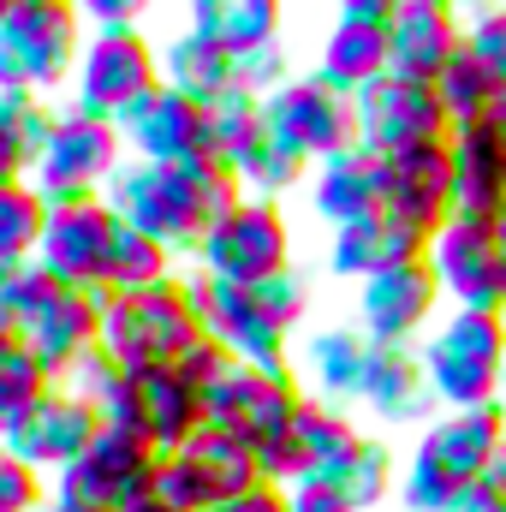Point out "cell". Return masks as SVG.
<instances>
[{
  "instance_id": "cell-1",
  "label": "cell",
  "mask_w": 506,
  "mask_h": 512,
  "mask_svg": "<svg viewBox=\"0 0 506 512\" xmlns=\"http://www.w3.org/2000/svg\"><path fill=\"white\" fill-rule=\"evenodd\" d=\"M102 203L114 209V221L137 227L143 239H155L173 256H197L215 221H227L245 203V185L233 167L221 161H179V167H155V161H126L114 173V185L102 191Z\"/></svg>"
},
{
  "instance_id": "cell-2",
  "label": "cell",
  "mask_w": 506,
  "mask_h": 512,
  "mask_svg": "<svg viewBox=\"0 0 506 512\" xmlns=\"http://www.w3.org/2000/svg\"><path fill=\"white\" fill-rule=\"evenodd\" d=\"M191 310L203 322V334L239 358V364H292V334L310 316V286L298 268L262 280V286H227L215 274H185Z\"/></svg>"
},
{
  "instance_id": "cell-3",
  "label": "cell",
  "mask_w": 506,
  "mask_h": 512,
  "mask_svg": "<svg viewBox=\"0 0 506 512\" xmlns=\"http://www.w3.org/2000/svg\"><path fill=\"white\" fill-rule=\"evenodd\" d=\"M506 453V405L483 411H435L399 471L405 512H465L489 465Z\"/></svg>"
},
{
  "instance_id": "cell-4",
  "label": "cell",
  "mask_w": 506,
  "mask_h": 512,
  "mask_svg": "<svg viewBox=\"0 0 506 512\" xmlns=\"http://www.w3.org/2000/svg\"><path fill=\"white\" fill-rule=\"evenodd\" d=\"M429 399L441 411H483L501 405L506 387V322L495 310H453L417 346Z\"/></svg>"
},
{
  "instance_id": "cell-5",
  "label": "cell",
  "mask_w": 506,
  "mask_h": 512,
  "mask_svg": "<svg viewBox=\"0 0 506 512\" xmlns=\"http://www.w3.org/2000/svg\"><path fill=\"white\" fill-rule=\"evenodd\" d=\"M197 340H203V322L191 310L185 274H173L149 292L102 298V352L120 370H173Z\"/></svg>"
},
{
  "instance_id": "cell-6",
  "label": "cell",
  "mask_w": 506,
  "mask_h": 512,
  "mask_svg": "<svg viewBox=\"0 0 506 512\" xmlns=\"http://www.w3.org/2000/svg\"><path fill=\"white\" fill-rule=\"evenodd\" d=\"M84 18L72 0H12L0 18V96H48L72 84L78 48H84Z\"/></svg>"
},
{
  "instance_id": "cell-7",
  "label": "cell",
  "mask_w": 506,
  "mask_h": 512,
  "mask_svg": "<svg viewBox=\"0 0 506 512\" xmlns=\"http://www.w3.org/2000/svg\"><path fill=\"white\" fill-rule=\"evenodd\" d=\"M120 167H126L120 126L66 102V108H54V126H48V143L30 167V185L42 203H78V197H102Z\"/></svg>"
},
{
  "instance_id": "cell-8",
  "label": "cell",
  "mask_w": 506,
  "mask_h": 512,
  "mask_svg": "<svg viewBox=\"0 0 506 512\" xmlns=\"http://www.w3.org/2000/svg\"><path fill=\"white\" fill-rule=\"evenodd\" d=\"M304 387H298V370L292 364H227V376L203 393V429L251 447V453H268L280 441V429L292 423Z\"/></svg>"
},
{
  "instance_id": "cell-9",
  "label": "cell",
  "mask_w": 506,
  "mask_h": 512,
  "mask_svg": "<svg viewBox=\"0 0 506 512\" xmlns=\"http://www.w3.org/2000/svg\"><path fill=\"white\" fill-rule=\"evenodd\" d=\"M96 411H102V423L131 429L155 453H173L203 429V393L179 370H120L114 364L108 387L96 393Z\"/></svg>"
},
{
  "instance_id": "cell-10",
  "label": "cell",
  "mask_w": 506,
  "mask_h": 512,
  "mask_svg": "<svg viewBox=\"0 0 506 512\" xmlns=\"http://www.w3.org/2000/svg\"><path fill=\"white\" fill-rule=\"evenodd\" d=\"M155 465H161V453L149 441L102 423L96 441L48 483V495H60V501H72L84 512H126L155 495Z\"/></svg>"
},
{
  "instance_id": "cell-11",
  "label": "cell",
  "mask_w": 506,
  "mask_h": 512,
  "mask_svg": "<svg viewBox=\"0 0 506 512\" xmlns=\"http://www.w3.org/2000/svg\"><path fill=\"white\" fill-rule=\"evenodd\" d=\"M286 268H292V221L268 197H245L197 245V274H215L227 286H262Z\"/></svg>"
},
{
  "instance_id": "cell-12",
  "label": "cell",
  "mask_w": 506,
  "mask_h": 512,
  "mask_svg": "<svg viewBox=\"0 0 506 512\" xmlns=\"http://www.w3.org/2000/svg\"><path fill=\"white\" fill-rule=\"evenodd\" d=\"M161 84V48L143 30H90L72 66V108L120 120Z\"/></svg>"
},
{
  "instance_id": "cell-13",
  "label": "cell",
  "mask_w": 506,
  "mask_h": 512,
  "mask_svg": "<svg viewBox=\"0 0 506 512\" xmlns=\"http://www.w3.org/2000/svg\"><path fill=\"white\" fill-rule=\"evenodd\" d=\"M262 126L280 149H292L304 167H316L358 143V108H352V96L328 90L316 72H292L274 96H262Z\"/></svg>"
},
{
  "instance_id": "cell-14",
  "label": "cell",
  "mask_w": 506,
  "mask_h": 512,
  "mask_svg": "<svg viewBox=\"0 0 506 512\" xmlns=\"http://www.w3.org/2000/svg\"><path fill=\"white\" fill-rule=\"evenodd\" d=\"M429 274L453 310H495L506 304V245L495 221L483 215H453L447 227L429 233Z\"/></svg>"
},
{
  "instance_id": "cell-15",
  "label": "cell",
  "mask_w": 506,
  "mask_h": 512,
  "mask_svg": "<svg viewBox=\"0 0 506 512\" xmlns=\"http://www.w3.org/2000/svg\"><path fill=\"white\" fill-rule=\"evenodd\" d=\"M251 483H262L256 453L227 441V435H215V429H197L185 447L161 453V465H155V495L179 512H209L215 501H227V495H239Z\"/></svg>"
},
{
  "instance_id": "cell-16",
  "label": "cell",
  "mask_w": 506,
  "mask_h": 512,
  "mask_svg": "<svg viewBox=\"0 0 506 512\" xmlns=\"http://www.w3.org/2000/svg\"><path fill=\"white\" fill-rule=\"evenodd\" d=\"M96 429H102V411H96L90 399H78L66 382H48L30 405H24V417L0 435V447L18 453L36 477L54 483V477L96 441Z\"/></svg>"
},
{
  "instance_id": "cell-17",
  "label": "cell",
  "mask_w": 506,
  "mask_h": 512,
  "mask_svg": "<svg viewBox=\"0 0 506 512\" xmlns=\"http://www.w3.org/2000/svg\"><path fill=\"white\" fill-rule=\"evenodd\" d=\"M358 441H364V429H358V417L346 405H328V399L304 393L298 411H292V423L280 429V441L268 453H256V465H262V477L274 489H298L316 471H328L334 459H346Z\"/></svg>"
},
{
  "instance_id": "cell-18",
  "label": "cell",
  "mask_w": 506,
  "mask_h": 512,
  "mask_svg": "<svg viewBox=\"0 0 506 512\" xmlns=\"http://www.w3.org/2000/svg\"><path fill=\"white\" fill-rule=\"evenodd\" d=\"M108 239H114V209L102 197H78V203H48L42 239H36V268L54 286L72 292H102V262H108Z\"/></svg>"
},
{
  "instance_id": "cell-19",
  "label": "cell",
  "mask_w": 506,
  "mask_h": 512,
  "mask_svg": "<svg viewBox=\"0 0 506 512\" xmlns=\"http://www.w3.org/2000/svg\"><path fill=\"white\" fill-rule=\"evenodd\" d=\"M441 304L447 298H441L429 262L387 268V274L358 286V334L370 346H423V334L435 328Z\"/></svg>"
},
{
  "instance_id": "cell-20",
  "label": "cell",
  "mask_w": 506,
  "mask_h": 512,
  "mask_svg": "<svg viewBox=\"0 0 506 512\" xmlns=\"http://www.w3.org/2000/svg\"><path fill=\"white\" fill-rule=\"evenodd\" d=\"M358 143L370 155H399L417 143H447V114L435 102V84H411V78H376L358 102Z\"/></svg>"
},
{
  "instance_id": "cell-21",
  "label": "cell",
  "mask_w": 506,
  "mask_h": 512,
  "mask_svg": "<svg viewBox=\"0 0 506 512\" xmlns=\"http://www.w3.org/2000/svg\"><path fill=\"white\" fill-rule=\"evenodd\" d=\"M465 48L459 0H405L387 18V72L411 84H435Z\"/></svg>"
},
{
  "instance_id": "cell-22",
  "label": "cell",
  "mask_w": 506,
  "mask_h": 512,
  "mask_svg": "<svg viewBox=\"0 0 506 512\" xmlns=\"http://www.w3.org/2000/svg\"><path fill=\"white\" fill-rule=\"evenodd\" d=\"M18 340L36 352V364L48 370V382H66L90 352H102V292L54 286L42 298V310L24 322Z\"/></svg>"
},
{
  "instance_id": "cell-23",
  "label": "cell",
  "mask_w": 506,
  "mask_h": 512,
  "mask_svg": "<svg viewBox=\"0 0 506 512\" xmlns=\"http://www.w3.org/2000/svg\"><path fill=\"white\" fill-rule=\"evenodd\" d=\"M381 209L399 221L435 233L453 221V155L447 143H417L399 155H381Z\"/></svg>"
},
{
  "instance_id": "cell-24",
  "label": "cell",
  "mask_w": 506,
  "mask_h": 512,
  "mask_svg": "<svg viewBox=\"0 0 506 512\" xmlns=\"http://www.w3.org/2000/svg\"><path fill=\"white\" fill-rule=\"evenodd\" d=\"M399 489V465H393V447L387 441H358L346 459H334L328 471H316L310 483L286 489L292 512H370Z\"/></svg>"
},
{
  "instance_id": "cell-25",
  "label": "cell",
  "mask_w": 506,
  "mask_h": 512,
  "mask_svg": "<svg viewBox=\"0 0 506 512\" xmlns=\"http://www.w3.org/2000/svg\"><path fill=\"white\" fill-rule=\"evenodd\" d=\"M126 137V161H155V167H179L203 155V108L185 102L179 90L155 84L143 102H131L114 120Z\"/></svg>"
},
{
  "instance_id": "cell-26",
  "label": "cell",
  "mask_w": 506,
  "mask_h": 512,
  "mask_svg": "<svg viewBox=\"0 0 506 512\" xmlns=\"http://www.w3.org/2000/svg\"><path fill=\"white\" fill-rule=\"evenodd\" d=\"M423 256H429V233L423 227L399 221L393 209H370L364 221L334 227V239H328V274L364 286V280H376L387 268H405V262H423Z\"/></svg>"
},
{
  "instance_id": "cell-27",
  "label": "cell",
  "mask_w": 506,
  "mask_h": 512,
  "mask_svg": "<svg viewBox=\"0 0 506 512\" xmlns=\"http://www.w3.org/2000/svg\"><path fill=\"white\" fill-rule=\"evenodd\" d=\"M310 209H316V221H328V233L381 209V155L352 143V149L316 161L310 167Z\"/></svg>"
},
{
  "instance_id": "cell-28",
  "label": "cell",
  "mask_w": 506,
  "mask_h": 512,
  "mask_svg": "<svg viewBox=\"0 0 506 512\" xmlns=\"http://www.w3.org/2000/svg\"><path fill=\"white\" fill-rule=\"evenodd\" d=\"M316 78L358 102L376 78H387V24L381 18H334L316 48Z\"/></svg>"
},
{
  "instance_id": "cell-29",
  "label": "cell",
  "mask_w": 506,
  "mask_h": 512,
  "mask_svg": "<svg viewBox=\"0 0 506 512\" xmlns=\"http://www.w3.org/2000/svg\"><path fill=\"white\" fill-rule=\"evenodd\" d=\"M364 364H370V340L358 334V322H340V328H316L304 340V370L298 387L310 399H328V405H358V387H364Z\"/></svg>"
},
{
  "instance_id": "cell-30",
  "label": "cell",
  "mask_w": 506,
  "mask_h": 512,
  "mask_svg": "<svg viewBox=\"0 0 506 512\" xmlns=\"http://www.w3.org/2000/svg\"><path fill=\"white\" fill-rule=\"evenodd\" d=\"M358 405L370 417H381V423H417V417H429L435 399H429V382H423L417 346H370Z\"/></svg>"
},
{
  "instance_id": "cell-31",
  "label": "cell",
  "mask_w": 506,
  "mask_h": 512,
  "mask_svg": "<svg viewBox=\"0 0 506 512\" xmlns=\"http://www.w3.org/2000/svg\"><path fill=\"white\" fill-rule=\"evenodd\" d=\"M453 155V215H495L506 203V143L495 126H471L447 137Z\"/></svg>"
},
{
  "instance_id": "cell-32",
  "label": "cell",
  "mask_w": 506,
  "mask_h": 512,
  "mask_svg": "<svg viewBox=\"0 0 506 512\" xmlns=\"http://www.w3.org/2000/svg\"><path fill=\"white\" fill-rule=\"evenodd\" d=\"M185 24L209 36L215 48H227L233 60H245L256 48L280 42L286 6L280 0H185Z\"/></svg>"
},
{
  "instance_id": "cell-33",
  "label": "cell",
  "mask_w": 506,
  "mask_h": 512,
  "mask_svg": "<svg viewBox=\"0 0 506 512\" xmlns=\"http://www.w3.org/2000/svg\"><path fill=\"white\" fill-rule=\"evenodd\" d=\"M161 84L203 108V102H215V96H227V90L239 84V60L185 24L179 36H167V42H161Z\"/></svg>"
},
{
  "instance_id": "cell-34",
  "label": "cell",
  "mask_w": 506,
  "mask_h": 512,
  "mask_svg": "<svg viewBox=\"0 0 506 512\" xmlns=\"http://www.w3.org/2000/svg\"><path fill=\"white\" fill-rule=\"evenodd\" d=\"M262 96L251 90H227V96H215V102H203V161H221V167H245L256 149H262Z\"/></svg>"
},
{
  "instance_id": "cell-35",
  "label": "cell",
  "mask_w": 506,
  "mask_h": 512,
  "mask_svg": "<svg viewBox=\"0 0 506 512\" xmlns=\"http://www.w3.org/2000/svg\"><path fill=\"white\" fill-rule=\"evenodd\" d=\"M173 251H161L155 239H143L137 227L114 221V239H108V262H102V298H120V292H149L161 280H173Z\"/></svg>"
},
{
  "instance_id": "cell-36",
  "label": "cell",
  "mask_w": 506,
  "mask_h": 512,
  "mask_svg": "<svg viewBox=\"0 0 506 512\" xmlns=\"http://www.w3.org/2000/svg\"><path fill=\"white\" fill-rule=\"evenodd\" d=\"M54 126V108L36 102V96H0V185H18L30 179L42 143Z\"/></svg>"
},
{
  "instance_id": "cell-37",
  "label": "cell",
  "mask_w": 506,
  "mask_h": 512,
  "mask_svg": "<svg viewBox=\"0 0 506 512\" xmlns=\"http://www.w3.org/2000/svg\"><path fill=\"white\" fill-rule=\"evenodd\" d=\"M435 102H441V114H447V137H453V131L489 126V114H495L501 90H495V84L465 60V48H459V60L435 78Z\"/></svg>"
},
{
  "instance_id": "cell-38",
  "label": "cell",
  "mask_w": 506,
  "mask_h": 512,
  "mask_svg": "<svg viewBox=\"0 0 506 512\" xmlns=\"http://www.w3.org/2000/svg\"><path fill=\"white\" fill-rule=\"evenodd\" d=\"M465 18V60L506 96V0H459Z\"/></svg>"
},
{
  "instance_id": "cell-39",
  "label": "cell",
  "mask_w": 506,
  "mask_h": 512,
  "mask_svg": "<svg viewBox=\"0 0 506 512\" xmlns=\"http://www.w3.org/2000/svg\"><path fill=\"white\" fill-rule=\"evenodd\" d=\"M42 221H48V203L36 197L30 179L0 185V262H30L36 239H42Z\"/></svg>"
},
{
  "instance_id": "cell-40",
  "label": "cell",
  "mask_w": 506,
  "mask_h": 512,
  "mask_svg": "<svg viewBox=\"0 0 506 512\" xmlns=\"http://www.w3.org/2000/svg\"><path fill=\"white\" fill-rule=\"evenodd\" d=\"M48 387V370L36 364V352L18 334H0V435L24 417V405Z\"/></svg>"
},
{
  "instance_id": "cell-41",
  "label": "cell",
  "mask_w": 506,
  "mask_h": 512,
  "mask_svg": "<svg viewBox=\"0 0 506 512\" xmlns=\"http://www.w3.org/2000/svg\"><path fill=\"white\" fill-rule=\"evenodd\" d=\"M310 179V167L292 155V149H280L274 137H262V149H256L251 161L239 167V185H245V197H268V203H280L286 191H298Z\"/></svg>"
},
{
  "instance_id": "cell-42",
  "label": "cell",
  "mask_w": 506,
  "mask_h": 512,
  "mask_svg": "<svg viewBox=\"0 0 506 512\" xmlns=\"http://www.w3.org/2000/svg\"><path fill=\"white\" fill-rule=\"evenodd\" d=\"M54 280L36 262H0V334H24V322L42 310Z\"/></svg>"
},
{
  "instance_id": "cell-43",
  "label": "cell",
  "mask_w": 506,
  "mask_h": 512,
  "mask_svg": "<svg viewBox=\"0 0 506 512\" xmlns=\"http://www.w3.org/2000/svg\"><path fill=\"white\" fill-rule=\"evenodd\" d=\"M48 501V477H36L18 453L0 447V512H42Z\"/></svg>"
},
{
  "instance_id": "cell-44",
  "label": "cell",
  "mask_w": 506,
  "mask_h": 512,
  "mask_svg": "<svg viewBox=\"0 0 506 512\" xmlns=\"http://www.w3.org/2000/svg\"><path fill=\"white\" fill-rule=\"evenodd\" d=\"M286 78H292V54H286V42H268V48H256V54L239 60V90H251V96H274Z\"/></svg>"
},
{
  "instance_id": "cell-45",
  "label": "cell",
  "mask_w": 506,
  "mask_h": 512,
  "mask_svg": "<svg viewBox=\"0 0 506 512\" xmlns=\"http://www.w3.org/2000/svg\"><path fill=\"white\" fill-rule=\"evenodd\" d=\"M84 30H143V12L155 0H72Z\"/></svg>"
},
{
  "instance_id": "cell-46",
  "label": "cell",
  "mask_w": 506,
  "mask_h": 512,
  "mask_svg": "<svg viewBox=\"0 0 506 512\" xmlns=\"http://www.w3.org/2000/svg\"><path fill=\"white\" fill-rule=\"evenodd\" d=\"M227 364H233V358H227V352H221V346H215V340L203 334V340H197V346H191V352H185V358L173 364V370H179L185 382L197 387V393H209V387L227 376Z\"/></svg>"
},
{
  "instance_id": "cell-47",
  "label": "cell",
  "mask_w": 506,
  "mask_h": 512,
  "mask_svg": "<svg viewBox=\"0 0 506 512\" xmlns=\"http://www.w3.org/2000/svg\"><path fill=\"white\" fill-rule=\"evenodd\" d=\"M209 512H292V495H286V489H274V483L262 477V483H251V489H239V495L215 501Z\"/></svg>"
},
{
  "instance_id": "cell-48",
  "label": "cell",
  "mask_w": 506,
  "mask_h": 512,
  "mask_svg": "<svg viewBox=\"0 0 506 512\" xmlns=\"http://www.w3.org/2000/svg\"><path fill=\"white\" fill-rule=\"evenodd\" d=\"M465 512H506V453L489 465V477L477 483V495L465 501Z\"/></svg>"
},
{
  "instance_id": "cell-49",
  "label": "cell",
  "mask_w": 506,
  "mask_h": 512,
  "mask_svg": "<svg viewBox=\"0 0 506 512\" xmlns=\"http://www.w3.org/2000/svg\"><path fill=\"white\" fill-rule=\"evenodd\" d=\"M334 6H340V18H381L387 24L405 0H334Z\"/></svg>"
},
{
  "instance_id": "cell-50",
  "label": "cell",
  "mask_w": 506,
  "mask_h": 512,
  "mask_svg": "<svg viewBox=\"0 0 506 512\" xmlns=\"http://www.w3.org/2000/svg\"><path fill=\"white\" fill-rule=\"evenodd\" d=\"M126 512H179V507H167L161 495H149V501H137V507H126Z\"/></svg>"
},
{
  "instance_id": "cell-51",
  "label": "cell",
  "mask_w": 506,
  "mask_h": 512,
  "mask_svg": "<svg viewBox=\"0 0 506 512\" xmlns=\"http://www.w3.org/2000/svg\"><path fill=\"white\" fill-rule=\"evenodd\" d=\"M489 126H495V137H501V143H506V96H501V102H495V114H489Z\"/></svg>"
},
{
  "instance_id": "cell-52",
  "label": "cell",
  "mask_w": 506,
  "mask_h": 512,
  "mask_svg": "<svg viewBox=\"0 0 506 512\" xmlns=\"http://www.w3.org/2000/svg\"><path fill=\"white\" fill-rule=\"evenodd\" d=\"M42 512H84V507H72V501H60V495H48V501H42Z\"/></svg>"
},
{
  "instance_id": "cell-53",
  "label": "cell",
  "mask_w": 506,
  "mask_h": 512,
  "mask_svg": "<svg viewBox=\"0 0 506 512\" xmlns=\"http://www.w3.org/2000/svg\"><path fill=\"white\" fill-rule=\"evenodd\" d=\"M489 221H495V233H501V245H506V203L495 209V215H489Z\"/></svg>"
},
{
  "instance_id": "cell-54",
  "label": "cell",
  "mask_w": 506,
  "mask_h": 512,
  "mask_svg": "<svg viewBox=\"0 0 506 512\" xmlns=\"http://www.w3.org/2000/svg\"><path fill=\"white\" fill-rule=\"evenodd\" d=\"M6 12H12V0H0V18H6Z\"/></svg>"
},
{
  "instance_id": "cell-55",
  "label": "cell",
  "mask_w": 506,
  "mask_h": 512,
  "mask_svg": "<svg viewBox=\"0 0 506 512\" xmlns=\"http://www.w3.org/2000/svg\"><path fill=\"white\" fill-rule=\"evenodd\" d=\"M501 322H506V304H501Z\"/></svg>"
}]
</instances>
